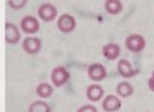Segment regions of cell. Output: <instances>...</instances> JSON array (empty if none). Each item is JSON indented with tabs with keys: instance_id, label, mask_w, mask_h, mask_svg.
Masks as SVG:
<instances>
[{
	"instance_id": "3",
	"label": "cell",
	"mask_w": 154,
	"mask_h": 112,
	"mask_svg": "<svg viewBox=\"0 0 154 112\" xmlns=\"http://www.w3.org/2000/svg\"><path fill=\"white\" fill-rule=\"evenodd\" d=\"M57 28L62 33L73 32L76 28V21H75L74 17L68 13L62 14L57 20Z\"/></svg>"
},
{
	"instance_id": "11",
	"label": "cell",
	"mask_w": 154,
	"mask_h": 112,
	"mask_svg": "<svg viewBox=\"0 0 154 112\" xmlns=\"http://www.w3.org/2000/svg\"><path fill=\"white\" fill-rule=\"evenodd\" d=\"M117 68H118L119 74L125 78H130V77H133L135 75V71L132 67V65L127 59H120L118 62Z\"/></svg>"
},
{
	"instance_id": "9",
	"label": "cell",
	"mask_w": 154,
	"mask_h": 112,
	"mask_svg": "<svg viewBox=\"0 0 154 112\" xmlns=\"http://www.w3.org/2000/svg\"><path fill=\"white\" fill-rule=\"evenodd\" d=\"M121 108V101L117 96L109 95L106 97V99L103 102V109L106 112H115L118 111Z\"/></svg>"
},
{
	"instance_id": "10",
	"label": "cell",
	"mask_w": 154,
	"mask_h": 112,
	"mask_svg": "<svg viewBox=\"0 0 154 112\" xmlns=\"http://www.w3.org/2000/svg\"><path fill=\"white\" fill-rule=\"evenodd\" d=\"M103 55L108 61H115L120 55V46L116 43H109L103 47Z\"/></svg>"
},
{
	"instance_id": "2",
	"label": "cell",
	"mask_w": 154,
	"mask_h": 112,
	"mask_svg": "<svg viewBox=\"0 0 154 112\" xmlns=\"http://www.w3.org/2000/svg\"><path fill=\"white\" fill-rule=\"evenodd\" d=\"M38 16L44 22H51L57 16V9L51 3H43L38 7Z\"/></svg>"
},
{
	"instance_id": "1",
	"label": "cell",
	"mask_w": 154,
	"mask_h": 112,
	"mask_svg": "<svg viewBox=\"0 0 154 112\" xmlns=\"http://www.w3.org/2000/svg\"><path fill=\"white\" fill-rule=\"evenodd\" d=\"M69 79V73L65 67L58 66L54 68L51 73V80L55 87H62Z\"/></svg>"
},
{
	"instance_id": "17",
	"label": "cell",
	"mask_w": 154,
	"mask_h": 112,
	"mask_svg": "<svg viewBox=\"0 0 154 112\" xmlns=\"http://www.w3.org/2000/svg\"><path fill=\"white\" fill-rule=\"evenodd\" d=\"M7 5L13 10H19L22 9L23 7H26L28 5L26 0H9L7 1Z\"/></svg>"
},
{
	"instance_id": "4",
	"label": "cell",
	"mask_w": 154,
	"mask_h": 112,
	"mask_svg": "<svg viewBox=\"0 0 154 112\" xmlns=\"http://www.w3.org/2000/svg\"><path fill=\"white\" fill-rule=\"evenodd\" d=\"M125 46L129 51L138 53L143 51V48L145 47V40L139 34H132L125 38Z\"/></svg>"
},
{
	"instance_id": "5",
	"label": "cell",
	"mask_w": 154,
	"mask_h": 112,
	"mask_svg": "<svg viewBox=\"0 0 154 112\" xmlns=\"http://www.w3.org/2000/svg\"><path fill=\"white\" fill-rule=\"evenodd\" d=\"M20 26L23 32L28 34H34L40 30V23L38 19L32 16H26L22 18L20 21Z\"/></svg>"
},
{
	"instance_id": "8",
	"label": "cell",
	"mask_w": 154,
	"mask_h": 112,
	"mask_svg": "<svg viewBox=\"0 0 154 112\" xmlns=\"http://www.w3.org/2000/svg\"><path fill=\"white\" fill-rule=\"evenodd\" d=\"M88 76L94 81H101L106 78L107 71L106 68L103 67V65L99 64V63H95L88 67Z\"/></svg>"
},
{
	"instance_id": "7",
	"label": "cell",
	"mask_w": 154,
	"mask_h": 112,
	"mask_svg": "<svg viewBox=\"0 0 154 112\" xmlns=\"http://www.w3.org/2000/svg\"><path fill=\"white\" fill-rule=\"evenodd\" d=\"M5 38L8 44H16L20 41L21 33L13 23L7 22L5 26Z\"/></svg>"
},
{
	"instance_id": "13",
	"label": "cell",
	"mask_w": 154,
	"mask_h": 112,
	"mask_svg": "<svg viewBox=\"0 0 154 112\" xmlns=\"http://www.w3.org/2000/svg\"><path fill=\"white\" fill-rule=\"evenodd\" d=\"M105 9L109 14L117 16L122 11V3L119 0H108L105 2Z\"/></svg>"
},
{
	"instance_id": "12",
	"label": "cell",
	"mask_w": 154,
	"mask_h": 112,
	"mask_svg": "<svg viewBox=\"0 0 154 112\" xmlns=\"http://www.w3.org/2000/svg\"><path fill=\"white\" fill-rule=\"evenodd\" d=\"M103 96V87L99 85H90L87 88V98L90 101H99Z\"/></svg>"
},
{
	"instance_id": "6",
	"label": "cell",
	"mask_w": 154,
	"mask_h": 112,
	"mask_svg": "<svg viewBox=\"0 0 154 112\" xmlns=\"http://www.w3.org/2000/svg\"><path fill=\"white\" fill-rule=\"evenodd\" d=\"M41 47H42L41 40L38 38L29 36V38H24L22 42V48L26 54H30V55L38 54V52L41 51Z\"/></svg>"
},
{
	"instance_id": "18",
	"label": "cell",
	"mask_w": 154,
	"mask_h": 112,
	"mask_svg": "<svg viewBox=\"0 0 154 112\" xmlns=\"http://www.w3.org/2000/svg\"><path fill=\"white\" fill-rule=\"evenodd\" d=\"M77 112H98L95 106H91V104H87V106L80 107Z\"/></svg>"
},
{
	"instance_id": "19",
	"label": "cell",
	"mask_w": 154,
	"mask_h": 112,
	"mask_svg": "<svg viewBox=\"0 0 154 112\" xmlns=\"http://www.w3.org/2000/svg\"><path fill=\"white\" fill-rule=\"evenodd\" d=\"M148 85H149V88H150V89L154 92V71H153V74H152V77L149 79Z\"/></svg>"
},
{
	"instance_id": "16",
	"label": "cell",
	"mask_w": 154,
	"mask_h": 112,
	"mask_svg": "<svg viewBox=\"0 0 154 112\" xmlns=\"http://www.w3.org/2000/svg\"><path fill=\"white\" fill-rule=\"evenodd\" d=\"M28 112H51V107L45 101H34L30 104Z\"/></svg>"
},
{
	"instance_id": "14",
	"label": "cell",
	"mask_w": 154,
	"mask_h": 112,
	"mask_svg": "<svg viewBox=\"0 0 154 112\" xmlns=\"http://www.w3.org/2000/svg\"><path fill=\"white\" fill-rule=\"evenodd\" d=\"M36 95L40 98L46 99L48 97H51V95L53 93V87L48 83H41L36 87Z\"/></svg>"
},
{
	"instance_id": "15",
	"label": "cell",
	"mask_w": 154,
	"mask_h": 112,
	"mask_svg": "<svg viewBox=\"0 0 154 112\" xmlns=\"http://www.w3.org/2000/svg\"><path fill=\"white\" fill-rule=\"evenodd\" d=\"M116 91H117V95H119L120 97L127 98V97L131 96L132 93H133V87L129 83H127V81H122V83H120L117 86Z\"/></svg>"
}]
</instances>
